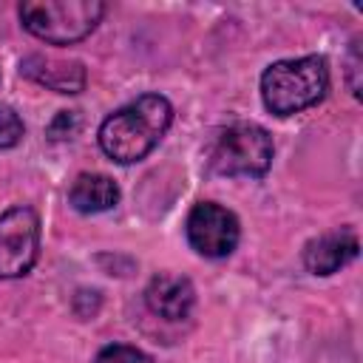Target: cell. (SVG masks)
<instances>
[{
    "mask_svg": "<svg viewBox=\"0 0 363 363\" xmlns=\"http://www.w3.org/2000/svg\"><path fill=\"white\" fill-rule=\"evenodd\" d=\"M94 363H153L142 349L128 346V343H111L102 346L94 357Z\"/></svg>",
    "mask_w": 363,
    "mask_h": 363,
    "instance_id": "7c38bea8",
    "label": "cell"
},
{
    "mask_svg": "<svg viewBox=\"0 0 363 363\" xmlns=\"http://www.w3.org/2000/svg\"><path fill=\"white\" fill-rule=\"evenodd\" d=\"M173 125V105L162 94H142L102 119L96 139L102 153L116 164L142 162Z\"/></svg>",
    "mask_w": 363,
    "mask_h": 363,
    "instance_id": "6da1fadb",
    "label": "cell"
},
{
    "mask_svg": "<svg viewBox=\"0 0 363 363\" xmlns=\"http://www.w3.org/2000/svg\"><path fill=\"white\" fill-rule=\"evenodd\" d=\"M68 204L77 213H105L119 204V184L105 173H79L68 187Z\"/></svg>",
    "mask_w": 363,
    "mask_h": 363,
    "instance_id": "30bf717a",
    "label": "cell"
},
{
    "mask_svg": "<svg viewBox=\"0 0 363 363\" xmlns=\"http://www.w3.org/2000/svg\"><path fill=\"white\" fill-rule=\"evenodd\" d=\"M357 71H360V37H354V40H352V48H349V74H352L349 88H352L354 96H360V82L354 79Z\"/></svg>",
    "mask_w": 363,
    "mask_h": 363,
    "instance_id": "5bb4252c",
    "label": "cell"
},
{
    "mask_svg": "<svg viewBox=\"0 0 363 363\" xmlns=\"http://www.w3.org/2000/svg\"><path fill=\"white\" fill-rule=\"evenodd\" d=\"M23 133H26V125H23L20 113L11 105H0V150L20 145Z\"/></svg>",
    "mask_w": 363,
    "mask_h": 363,
    "instance_id": "8fae6325",
    "label": "cell"
},
{
    "mask_svg": "<svg viewBox=\"0 0 363 363\" xmlns=\"http://www.w3.org/2000/svg\"><path fill=\"white\" fill-rule=\"evenodd\" d=\"M20 71L28 79H34L57 94H79L85 88V68L77 60H54V57L31 54L20 62Z\"/></svg>",
    "mask_w": 363,
    "mask_h": 363,
    "instance_id": "9c48e42d",
    "label": "cell"
},
{
    "mask_svg": "<svg viewBox=\"0 0 363 363\" xmlns=\"http://www.w3.org/2000/svg\"><path fill=\"white\" fill-rule=\"evenodd\" d=\"M272 156V136L255 122H230L218 128L207 145V164L218 176L261 179L269 170Z\"/></svg>",
    "mask_w": 363,
    "mask_h": 363,
    "instance_id": "277c9868",
    "label": "cell"
},
{
    "mask_svg": "<svg viewBox=\"0 0 363 363\" xmlns=\"http://www.w3.org/2000/svg\"><path fill=\"white\" fill-rule=\"evenodd\" d=\"M40 255V216L28 204L0 213V281L23 278Z\"/></svg>",
    "mask_w": 363,
    "mask_h": 363,
    "instance_id": "5b68a950",
    "label": "cell"
},
{
    "mask_svg": "<svg viewBox=\"0 0 363 363\" xmlns=\"http://www.w3.org/2000/svg\"><path fill=\"white\" fill-rule=\"evenodd\" d=\"M23 28L48 45H74L85 40L105 17L99 0H26L17 6Z\"/></svg>",
    "mask_w": 363,
    "mask_h": 363,
    "instance_id": "3957f363",
    "label": "cell"
},
{
    "mask_svg": "<svg viewBox=\"0 0 363 363\" xmlns=\"http://www.w3.org/2000/svg\"><path fill=\"white\" fill-rule=\"evenodd\" d=\"M329 91V65L320 54L278 60L261 74L264 108L275 116H295L318 105Z\"/></svg>",
    "mask_w": 363,
    "mask_h": 363,
    "instance_id": "7a4b0ae2",
    "label": "cell"
},
{
    "mask_svg": "<svg viewBox=\"0 0 363 363\" xmlns=\"http://www.w3.org/2000/svg\"><path fill=\"white\" fill-rule=\"evenodd\" d=\"M79 130V116L77 111H60L57 119L48 125V136L51 139H71Z\"/></svg>",
    "mask_w": 363,
    "mask_h": 363,
    "instance_id": "4fadbf2b",
    "label": "cell"
},
{
    "mask_svg": "<svg viewBox=\"0 0 363 363\" xmlns=\"http://www.w3.org/2000/svg\"><path fill=\"white\" fill-rule=\"evenodd\" d=\"M187 244L204 258H227L238 247L241 224L233 210L218 201H199L190 207L184 221Z\"/></svg>",
    "mask_w": 363,
    "mask_h": 363,
    "instance_id": "8992f818",
    "label": "cell"
},
{
    "mask_svg": "<svg viewBox=\"0 0 363 363\" xmlns=\"http://www.w3.org/2000/svg\"><path fill=\"white\" fill-rule=\"evenodd\" d=\"M357 252H360L357 233L352 227H335L303 244V267L312 275H335L337 269L352 264Z\"/></svg>",
    "mask_w": 363,
    "mask_h": 363,
    "instance_id": "52a82bcc",
    "label": "cell"
},
{
    "mask_svg": "<svg viewBox=\"0 0 363 363\" xmlns=\"http://www.w3.org/2000/svg\"><path fill=\"white\" fill-rule=\"evenodd\" d=\"M196 289L190 278L176 272H159L145 286V306L164 320H184L193 312Z\"/></svg>",
    "mask_w": 363,
    "mask_h": 363,
    "instance_id": "ba28073f",
    "label": "cell"
}]
</instances>
